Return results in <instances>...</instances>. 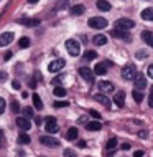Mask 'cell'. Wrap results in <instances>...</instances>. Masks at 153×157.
I'll use <instances>...</instances> for the list:
<instances>
[{
  "label": "cell",
  "mask_w": 153,
  "mask_h": 157,
  "mask_svg": "<svg viewBox=\"0 0 153 157\" xmlns=\"http://www.w3.org/2000/svg\"><path fill=\"white\" fill-rule=\"evenodd\" d=\"M66 50H67V53H69L71 56H78V55L81 53L79 41H76L74 38H69V40L66 41Z\"/></svg>",
  "instance_id": "obj_1"
},
{
  "label": "cell",
  "mask_w": 153,
  "mask_h": 157,
  "mask_svg": "<svg viewBox=\"0 0 153 157\" xmlns=\"http://www.w3.org/2000/svg\"><path fill=\"white\" fill-rule=\"evenodd\" d=\"M89 27L91 28H105L107 27V20L105 18H102V17H92V18H89Z\"/></svg>",
  "instance_id": "obj_2"
},
{
  "label": "cell",
  "mask_w": 153,
  "mask_h": 157,
  "mask_svg": "<svg viewBox=\"0 0 153 157\" xmlns=\"http://www.w3.org/2000/svg\"><path fill=\"white\" fill-rule=\"evenodd\" d=\"M110 35H112L114 38H120V40H125V41H130V40H132V35L129 33V30L114 28V30H110Z\"/></svg>",
  "instance_id": "obj_3"
},
{
  "label": "cell",
  "mask_w": 153,
  "mask_h": 157,
  "mask_svg": "<svg viewBox=\"0 0 153 157\" xmlns=\"http://www.w3.org/2000/svg\"><path fill=\"white\" fill-rule=\"evenodd\" d=\"M133 27H135V22L130 18H118L115 22V28H120V30H130Z\"/></svg>",
  "instance_id": "obj_4"
},
{
  "label": "cell",
  "mask_w": 153,
  "mask_h": 157,
  "mask_svg": "<svg viewBox=\"0 0 153 157\" xmlns=\"http://www.w3.org/2000/svg\"><path fill=\"white\" fill-rule=\"evenodd\" d=\"M45 127H46V131H48L49 134H56L58 129H59V126H58V122H56L54 117H46L45 119Z\"/></svg>",
  "instance_id": "obj_5"
},
{
  "label": "cell",
  "mask_w": 153,
  "mask_h": 157,
  "mask_svg": "<svg viewBox=\"0 0 153 157\" xmlns=\"http://www.w3.org/2000/svg\"><path fill=\"white\" fill-rule=\"evenodd\" d=\"M64 65H66V61L61 60V58H58V60H54V61L49 63V65H48V70L51 71V73H58V71H61L63 68H64Z\"/></svg>",
  "instance_id": "obj_6"
},
{
  "label": "cell",
  "mask_w": 153,
  "mask_h": 157,
  "mask_svg": "<svg viewBox=\"0 0 153 157\" xmlns=\"http://www.w3.org/2000/svg\"><path fill=\"white\" fill-rule=\"evenodd\" d=\"M133 84H135V90H145L147 88V79H145V76H143L142 73H137L135 75V78H133Z\"/></svg>",
  "instance_id": "obj_7"
},
{
  "label": "cell",
  "mask_w": 153,
  "mask_h": 157,
  "mask_svg": "<svg viewBox=\"0 0 153 157\" xmlns=\"http://www.w3.org/2000/svg\"><path fill=\"white\" fill-rule=\"evenodd\" d=\"M40 142L43 144V146H49V147H59V144H61L58 139L51 137V136H41V137H40Z\"/></svg>",
  "instance_id": "obj_8"
},
{
  "label": "cell",
  "mask_w": 153,
  "mask_h": 157,
  "mask_svg": "<svg viewBox=\"0 0 153 157\" xmlns=\"http://www.w3.org/2000/svg\"><path fill=\"white\" fill-rule=\"evenodd\" d=\"M135 75H137V71H135V68L132 66V65H129V66H125L124 70H122V78L124 79H133L135 78Z\"/></svg>",
  "instance_id": "obj_9"
},
{
  "label": "cell",
  "mask_w": 153,
  "mask_h": 157,
  "mask_svg": "<svg viewBox=\"0 0 153 157\" xmlns=\"http://www.w3.org/2000/svg\"><path fill=\"white\" fill-rule=\"evenodd\" d=\"M79 75L82 76L86 81H94V71L91 70V68H79Z\"/></svg>",
  "instance_id": "obj_10"
},
{
  "label": "cell",
  "mask_w": 153,
  "mask_h": 157,
  "mask_svg": "<svg viewBox=\"0 0 153 157\" xmlns=\"http://www.w3.org/2000/svg\"><path fill=\"white\" fill-rule=\"evenodd\" d=\"M16 23L20 25H27V27H38L40 25V20L38 18H18Z\"/></svg>",
  "instance_id": "obj_11"
},
{
  "label": "cell",
  "mask_w": 153,
  "mask_h": 157,
  "mask_svg": "<svg viewBox=\"0 0 153 157\" xmlns=\"http://www.w3.org/2000/svg\"><path fill=\"white\" fill-rule=\"evenodd\" d=\"M114 103H115L117 108H124V104H125V93L124 91H118L117 94H114Z\"/></svg>",
  "instance_id": "obj_12"
},
{
  "label": "cell",
  "mask_w": 153,
  "mask_h": 157,
  "mask_svg": "<svg viewBox=\"0 0 153 157\" xmlns=\"http://www.w3.org/2000/svg\"><path fill=\"white\" fill-rule=\"evenodd\" d=\"M10 41H13V33L12 32H5L0 35V46H7Z\"/></svg>",
  "instance_id": "obj_13"
},
{
  "label": "cell",
  "mask_w": 153,
  "mask_h": 157,
  "mask_svg": "<svg viewBox=\"0 0 153 157\" xmlns=\"http://www.w3.org/2000/svg\"><path fill=\"white\" fill-rule=\"evenodd\" d=\"M16 126L20 127V129L22 131H30V127H31V122L28 121V117H18V119H16Z\"/></svg>",
  "instance_id": "obj_14"
},
{
  "label": "cell",
  "mask_w": 153,
  "mask_h": 157,
  "mask_svg": "<svg viewBox=\"0 0 153 157\" xmlns=\"http://www.w3.org/2000/svg\"><path fill=\"white\" fill-rule=\"evenodd\" d=\"M117 149V139L115 137H112V139H109V142H107V146H105V155H110L114 151Z\"/></svg>",
  "instance_id": "obj_15"
},
{
  "label": "cell",
  "mask_w": 153,
  "mask_h": 157,
  "mask_svg": "<svg viewBox=\"0 0 153 157\" xmlns=\"http://www.w3.org/2000/svg\"><path fill=\"white\" fill-rule=\"evenodd\" d=\"M94 99L97 101V103H100L102 106H105V108H110L112 106V103H110V99L105 94H96L94 96Z\"/></svg>",
  "instance_id": "obj_16"
},
{
  "label": "cell",
  "mask_w": 153,
  "mask_h": 157,
  "mask_svg": "<svg viewBox=\"0 0 153 157\" xmlns=\"http://www.w3.org/2000/svg\"><path fill=\"white\" fill-rule=\"evenodd\" d=\"M99 90L104 91V93H112L114 91V84L109 83V81H100L99 83Z\"/></svg>",
  "instance_id": "obj_17"
},
{
  "label": "cell",
  "mask_w": 153,
  "mask_h": 157,
  "mask_svg": "<svg viewBox=\"0 0 153 157\" xmlns=\"http://www.w3.org/2000/svg\"><path fill=\"white\" fill-rule=\"evenodd\" d=\"M92 43L97 45V46H102V45L107 43V36L105 35H96L94 38H92Z\"/></svg>",
  "instance_id": "obj_18"
},
{
  "label": "cell",
  "mask_w": 153,
  "mask_h": 157,
  "mask_svg": "<svg viewBox=\"0 0 153 157\" xmlns=\"http://www.w3.org/2000/svg\"><path fill=\"white\" fill-rule=\"evenodd\" d=\"M107 73V68H105V63H97V65L94 66V75H99V76H102V75H105Z\"/></svg>",
  "instance_id": "obj_19"
},
{
  "label": "cell",
  "mask_w": 153,
  "mask_h": 157,
  "mask_svg": "<svg viewBox=\"0 0 153 157\" xmlns=\"http://www.w3.org/2000/svg\"><path fill=\"white\" fill-rule=\"evenodd\" d=\"M100 127H102L100 121H91V122H87V124H86L87 131H100Z\"/></svg>",
  "instance_id": "obj_20"
},
{
  "label": "cell",
  "mask_w": 153,
  "mask_h": 157,
  "mask_svg": "<svg viewBox=\"0 0 153 157\" xmlns=\"http://www.w3.org/2000/svg\"><path fill=\"white\" fill-rule=\"evenodd\" d=\"M142 18L147 22H153V8H145L142 12Z\"/></svg>",
  "instance_id": "obj_21"
},
{
  "label": "cell",
  "mask_w": 153,
  "mask_h": 157,
  "mask_svg": "<svg viewBox=\"0 0 153 157\" xmlns=\"http://www.w3.org/2000/svg\"><path fill=\"white\" fill-rule=\"evenodd\" d=\"M142 38H143V40H145V43H147V45L153 46V33H151V32L145 30V32L142 33Z\"/></svg>",
  "instance_id": "obj_22"
},
{
  "label": "cell",
  "mask_w": 153,
  "mask_h": 157,
  "mask_svg": "<svg viewBox=\"0 0 153 157\" xmlns=\"http://www.w3.org/2000/svg\"><path fill=\"white\" fill-rule=\"evenodd\" d=\"M97 8L99 10H102V12H109L110 10V3L109 2H105V0H97Z\"/></svg>",
  "instance_id": "obj_23"
},
{
  "label": "cell",
  "mask_w": 153,
  "mask_h": 157,
  "mask_svg": "<svg viewBox=\"0 0 153 157\" xmlns=\"http://www.w3.org/2000/svg\"><path fill=\"white\" fill-rule=\"evenodd\" d=\"M66 139H67V141H74V139H78V129H76V127H71V129H67Z\"/></svg>",
  "instance_id": "obj_24"
},
{
  "label": "cell",
  "mask_w": 153,
  "mask_h": 157,
  "mask_svg": "<svg viewBox=\"0 0 153 157\" xmlns=\"http://www.w3.org/2000/svg\"><path fill=\"white\" fill-rule=\"evenodd\" d=\"M84 10H86V7L84 5H74L73 8H71V15H81V13H84Z\"/></svg>",
  "instance_id": "obj_25"
},
{
  "label": "cell",
  "mask_w": 153,
  "mask_h": 157,
  "mask_svg": "<svg viewBox=\"0 0 153 157\" xmlns=\"http://www.w3.org/2000/svg\"><path fill=\"white\" fill-rule=\"evenodd\" d=\"M33 106H35V109H41V108H43V101H41V98L38 94H33Z\"/></svg>",
  "instance_id": "obj_26"
},
{
  "label": "cell",
  "mask_w": 153,
  "mask_h": 157,
  "mask_svg": "<svg viewBox=\"0 0 153 157\" xmlns=\"http://www.w3.org/2000/svg\"><path fill=\"white\" fill-rule=\"evenodd\" d=\"M132 96H133L135 103H142V101H143V94H142V91H140V90H135L133 93H132Z\"/></svg>",
  "instance_id": "obj_27"
},
{
  "label": "cell",
  "mask_w": 153,
  "mask_h": 157,
  "mask_svg": "<svg viewBox=\"0 0 153 157\" xmlns=\"http://www.w3.org/2000/svg\"><path fill=\"white\" fill-rule=\"evenodd\" d=\"M54 96H58V98L66 96V90H64V88H61V86H56V88H54Z\"/></svg>",
  "instance_id": "obj_28"
},
{
  "label": "cell",
  "mask_w": 153,
  "mask_h": 157,
  "mask_svg": "<svg viewBox=\"0 0 153 157\" xmlns=\"http://www.w3.org/2000/svg\"><path fill=\"white\" fill-rule=\"evenodd\" d=\"M30 141H31V139H30L28 134H20L18 136V142L20 144H30Z\"/></svg>",
  "instance_id": "obj_29"
},
{
  "label": "cell",
  "mask_w": 153,
  "mask_h": 157,
  "mask_svg": "<svg viewBox=\"0 0 153 157\" xmlns=\"http://www.w3.org/2000/svg\"><path fill=\"white\" fill-rule=\"evenodd\" d=\"M84 58H86V60H94V58H97V53L92 52V50H87V52L84 53Z\"/></svg>",
  "instance_id": "obj_30"
},
{
  "label": "cell",
  "mask_w": 153,
  "mask_h": 157,
  "mask_svg": "<svg viewBox=\"0 0 153 157\" xmlns=\"http://www.w3.org/2000/svg\"><path fill=\"white\" fill-rule=\"evenodd\" d=\"M18 45H20V48H27V46H30V40L27 36H23V38H20Z\"/></svg>",
  "instance_id": "obj_31"
},
{
  "label": "cell",
  "mask_w": 153,
  "mask_h": 157,
  "mask_svg": "<svg viewBox=\"0 0 153 157\" xmlns=\"http://www.w3.org/2000/svg\"><path fill=\"white\" fill-rule=\"evenodd\" d=\"M67 104H69V103H67V101H54V108H58V109H61V108H67Z\"/></svg>",
  "instance_id": "obj_32"
},
{
  "label": "cell",
  "mask_w": 153,
  "mask_h": 157,
  "mask_svg": "<svg viewBox=\"0 0 153 157\" xmlns=\"http://www.w3.org/2000/svg\"><path fill=\"white\" fill-rule=\"evenodd\" d=\"M23 116L28 117V119H30V117H33V109L31 108H23Z\"/></svg>",
  "instance_id": "obj_33"
},
{
  "label": "cell",
  "mask_w": 153,
  "mask_h": 157,
  "mask_svg": "<svg viewBox=\"0 0 153 157\" xmlns=\"http://www.w3.org/2000/svg\"><path fill=\"white\" fill-rule=\"evenodd\" d=\"M64 157H78L73 149H64Z\"/></svg>",
  "instance_id": "obj_34"
},
{
  "label": "cell",
  "mask_w": 153,
  "mask_h": 157,
  "mask_svg": "<svg viewBox=\"0 0 153 157\" xmlns=\"http://www.w3.org/2000/svg\"><path fill=\"white\" fill-rule=\"evenodd\" d=\"M12 111L13 113H20V104L16 101H12Z\"/></svg>",
  "instance_id": "obj_35"
},
{
  "label": "cell",
  "mask_w": 153,
  "mask_h": 157,
  "mask_svg": "<svg viewBox=\"0 0 153 157\" xmlns=\"http://www.w3.org/2000/svg\"><path fill=\"white\" fill-rule=\"evenodd\" d=\"M5 108H7L5 99H3V98H0V114H3V111H5Z\"/></svg>",
  "instance_id": "obj_36"
},
{
  "label": "cell",
  "mask_w": 153,
  "mask_h": 157,
  "mask_svg": "<svg viewBox=\"0 0 153 157\" xmlns=\"http://www.w3.org/2000/svg\"><path fill=\"white\" fill-rule=\"evenodd\" d=\"M148 56V55H147V52H143V50H142V52H137V58H138V60H143V58H147Z\"/></svg>",
  "instance_id": "obj_37"
},
{
  "label": "cell",
  "mask_w": 153,
  "mask_h": 157,
  "mask_svg": "<svg viewBox=\"0 0 153 157\" xmlns=\"http://www.w3.org/2000/svg\"><path fill=\"white\" fill-rule=\"evenodd\" d=\"M89 114H91V116L94 117V119H100V114L97 113V111H94V109H92V111H89Z\"/></svg>",
  "instance_id": "obj_38"
},
{
  "label": "cell",
  "mask_w": 153,
  "mask_h": 157,
  "mask_svg": "<svg viewBox=\"0 0 153 157\" xmlns=\"http://www.w3.org/2000/svg\"><path fill=\"white\" fill-rule=\"evenodd\" d=\"M7 73H5V71H0V81H5V79H7Z\"/></svg>",
  "instance_id": "obj_39"
},
{
  "label": "cell",
  "mask_w": 153,
  "mask_h": 157,
  "mask_svg": "<svg viewBox=\"0 0 153 157\" xmlns=\"http://www.w3.org/2000/svg\"><path fill=\"white\" fill-rule=\"evenodd\" d=\"M147 73H148V76H150V78H153V65H150V66H148Z\"/></svg>",
  "instance_id": "obj_40"
},
{
  "label": "cell",
  "mask_w": 153,
  "mask_h": 157,
  "mask_svg": "<svg viewBox=\"0 0 153 157\" xmlns=\"http://www.w3.org/2000/svg\"><path fill=\"white\" fill-rule=\"evenodd\" d=\"M138 136H140L142 139H147V137H148V132H147V131H142V132H138Z\"/></svg>",
  "instance_id": "obj_41"
},
{
  "label": "cell",
  "mask_w": 153,
  "mask_h": 157,
  "mask_svg": "<svg viewBox=\"0 0 153 157\" xmlns=\"http://www.w3.org/2000/svg\"><path fill=\"white\" fill-rule=\"evenodd\" d=\"M30 88H33V90H35V88H36V79H30Z\"/></svg>",
  "instance_id": "obj_42"
},
{
  "label": "cell",
  "mask_w": 153,
  "mask_h": 157,
  "mask_svg": "<svg viewBox=\"0 0 153 157\" xmlns=\"http://www.w3.org/2000/svg\"><path fill=\"white\" fill-rule=\"evenodd\" d=\"M130 147H132L130 144H129V142H125V144H122V147H120V149H124V151H129Z\"/></svg>",
  "instance_id": "obj_43"
},
{
  "label": "cell",
  "mask_w": 153,
  "mask_h": 157,
  "mask_svg": "<svg viewBox=\"0 0 153 157\" xmlns=\"http://www.w3.org/2000/svg\"><path fill=\"white\" fill-rule=\"evenodd\" d=\"M148 106H150V108H153V93L150 94V98H148Z\"/></svg>",
  "instance_id": "obj_44"
},
{
  "label": "cell",
  "mask_w": 153,
  "mask_h": 157,
  "mask_svg": "<svg viewBox=\"0 0 153 157\" xmlns=\"http://www.w3.org/2000/svg\"><path fill=\"white\" fill-rule=\"evenodd\" d=\"M12 86H13V90H20V83L18 81H13V83H12Z\"/></svg>",
  "instance_id": "obj_45"
},
{
  "label": "cell",
  "mask_w": 153,
  "mask_h": 157,
  "mask_svg": "<svg viewBox=\"0 0 153 157\" xmlns=\"http://www.w3.org/2000/svg\"><path fill=\"white\" fill-rule=\"evenodd\" d=\"M78 147H81V149H84V147H86V142H84V141H79V142H78Z\"/></svg>",
  "instance_id": "obj_46"
},
{
  "label": "cell",
  "mask_w": 153,
  "mask_h": 157,
  "mask_svg": "<svg viewBox=\"0 0 153 157\" xmlns=\"http://www.w3.org/2000/svg\"><path fill=\"white\" fill-rule=\"evenodd\" d=\"M133 157H143V152H142V151H137V152L133 154Z\"/></svg>",
  "instance_id": "obj_47"
},
{
  "label": "cell",
  "mask_w": 153,
  "mask_h": 157,
  "mask_svg": "<svg viewBox=\"0 0 153 157\" xmlns=\"http://www.w3.org/2000/svg\"><path fill=\"white\" fill-rule=\"evenodd\" d=\"M61 79H63V76H58V78H54V81H53V83L59 84V83H61Z\"/></svg>",
  "instance_id": "obj_48"
},
{
  "label": "cell",
  "mask_w": 153,
  "mask_h": 157,
  "mask_svg": "<svg viewBox=\"0 0 153 157\" xmlns=\"http://www.w3.org/2000/svg\"><path fill=\"white\" fill-rule=\"evenodd\" d=\"M3 58H5V60H10V58H12V52H7V53H5V56H3Z\"/></svg>",
  "instance_id": "obj_49"
},
{
  "label": "cell",
  "mask_w": 153,
  "mask_h": 157,
  "mask_svg": "<svg viewBox=\"0 0 153 157\" xmlns=\"http://www.w3.org/2000/svg\"><path fill=\"white\" fill-rule=\"evenodd\" d=\"M35 121H36V124H38V126H41V117H36Z\"/></svg>",
  "instance_id": "obj_50"
},
{
  "label": "cell",
  "mask_w": 153,
  "mask_h": 157,
  "mask_svg": "<svg viewBox=\"0 0 153 157\" xmlns=\"http://www.w3.org/2000/svg\"><path fill=\"white\" fill-rule=\"evenodd\" d=\"M28 2H30V3H36L38 0H28Z\"/></svg>",
  "instance_id": "obj_51"
},
{
  "label": "cell",
  "mask_w": 153,
  "mask_h": 157,
  "mask_svg": "<svg viewBox=\"0 0 153 157\" xmlns=\"http://www.w3.org/2000/svg\"><path fill=\"white\" fill-rule=\"evenodd\" d=\"M0 144H2V132H0Z\"/></svg>",
  "instance_id": "obj_52"
},
{
  "label": "cell",
  "mask_w": 153,
  "mask_h": 157,
  "mask_svg": "<svg viewBox=\"0 0 153 157\" xmlns=\"http://www.w3.org/2000/svg\"><path fill=\"white\" fill-rule=\"evenodd\" d=\"M151 93H153V88H151Z\"/></svg>",
  "instance_id": "obj_53"
}]
</instances>
